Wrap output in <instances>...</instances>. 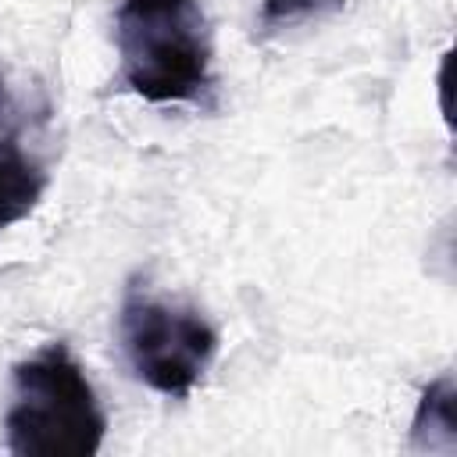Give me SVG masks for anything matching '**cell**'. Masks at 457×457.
<instances>
[{"mask_svg":"<svg viewBox=\"0 0 457 457\" xmlns=\"http://www.w3.org/2000/svg\"><path fill=\"white\" fill-rule=\"evenodd\" d=\"M118 75L150 104H193L211 89V25L200 0H121Z\"/></svg>","mask_w":457,"mask_h":457,"instance_id":"6da1fadb","label":"cell"},{"mask_svg":"<svg viewBox=\"0 0 457 457\" xmlns=\"http://www.w3.org/2000/svg\"><path fill=\"white\" fill-rule=\"evenodd\" d=\"M107 418L64 343H50L14 364L11 403L4 414L7 450L18 457H93Z\"/></svg>","mask_w":457,"mask_h":457,"instance_id":"7a4b0ae2","label":"cell"},{"mask_svg":"<svg viewBox=\"0 0 457 457\" xmlns=\"http://www.w3.org/2000/svg\"><path fill=\"white\" fill-rule=\"evenodd\" d=\"M118 339L132 375L164 396H189L218 353V332L196 307L161 300L143 286L125 289Z\"/></svg>","mask_w":457,"mask_h":457,"instance_id":"3957f363","label":"cell"},{"mask_svg":"<svg viewBox=\"0 0 457 457\" xmlns=\"http://www.w3.org/2000/svg\"><path fill=\"white\" fill-rule=\"evenodd\" d=\"M46 171L21 150L18 139L0 136V232L29 218L43 200Z\"/></svg>","mask_w":457,"mask_h":457,"instance_id":"277c9868","label":"cell"},{"mask_svg":"<svg viewBox=\"0 0 457 457\" xmlns=\"http://www.w3.org/2000/svg\"><path fill=\"white\" fill-rule=\"evenodd\" d=\"M411 443L418 450H453L457 425H453V378L450 375H439L421 393V403L411 425Z\"/></svg>","mask_w":457,"mask_h":457,"instance_id":"5b68a950","label":"cell"},{"mask_svg":"<svg viewBox=\"0 0 457 457\" xmlns=\"http://www.w3.org/2000/svg\"><path fill=\"white\" fill-rule=\"evenodd\" d=\"M343 4L346 0H261L257 29H261V36H275V32L293 29L300 21L328 18V14L343 11Z\"/></svg>","mask_w":457,"mask_h":457,"instance_id":"8992f818","label":"cell"}]
</instances>
